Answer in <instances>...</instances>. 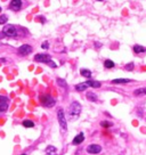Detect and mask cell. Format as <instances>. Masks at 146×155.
I'll return each mask as SVG.
<instances>
[{
  "label": "cell",
  "mask_w": 146,
  "mask_h": 155,
  "mask_svg": "<svg viewBox=\"0 0 146 155\" xmlns=\"http://www.w3.org/2000/svg\"><path fill=\"white\" fill-rule=\"evenodd\" d=\"M23 6V1L22 0H11L10 4H9V8L13 9L15 11H18Z\"/></svg>",
  "instance_id": "cell-9"
},
{
  "label": "cell",
  "mask_w": 146,
  "mask_h": 155,
  "mask_svg": "<svg viewBox=\"0 0 146 155\" xmlns=\"http://www.w3.org/2000/svg\"><path fill=\"white\" fill-rule=\"evenodd\" d=\"M41 48H42V49H48V48H49V42H48V41H43L42 45H41Z\"/></svg>",
  "instance_id": "cell-26"
},
{
  "label": "cell",
  "mask_w": 146,
  "mask_h": 155,
  "mask_svg": "<svg viewBox=\"0 0 146 155\" xmlns=\"http://www.w3.org/2000/svg\"><path fill=\"white\" fill-rule=\"evenodd\" d=\"M81 109H82V106L80 105L79 102H72L68 107V116H70L71 120H77L79 119L80 114H81Z\"/></svg>",
  "instance_id": "cell-1"
},
{
  "label": "cell",
  "mask_w": 146,
  "mask_h": 155,
  "mask_svg": "<svg viewBox=\"0 0 146 155\" xmlns=\"http://www.w3.org/2000/svg\"><path fill=\"white\" fill-rule=\"evenodd\" d=\"M7 21H8V17H7V15H5V14H2V15H0V24H6Z\"/></svg>",
  "instance_id": "cell-22"
},
{
  "label": "cell",
  "mask_w": 146,
  "mask_h": 155,
  "mask_svg": "<svg viewBox=\"0 0 146 155\" xmlns=\"http://www.w3.org/2000/svg\"><path fill=\"white\" fill-rule=\"evenodd\" d=\"M48 65H49L50 67H57V64L55 63V62H52V61H50L49 63H48Z\"/></svg>",
  "instance_id": "cell-27"
},
{
  "label": "cell",
  "mask_w": 146,
  "mask_h": 155,
  "mask_svg": "<svg viewBox=\"0 0 146 155\" xmlns=\"http://www.w3.org/2000/svg\"><path fill=\"white\" fill-rule=\"evenodd\" d=\"M46 155H57V149L55 146L49 145L46 148Z\"/></svg>",
  "instance_id": "cell-12"
},
{
  "label": "cell",
  "mask_w": 146,
  "mask_h": 155,
  "mask_svg": "<svg viewBox=\"0 0 146 155\" xmlns=\"http://www.w3.org/2000/svg\"><path fill=\"white\" fill-rule=\"evenodd\" d=\"M34 61L39 62V63H47L48 64L51 61V58H50V55H48V54H36L35 56H34Z\"/></svg>",
  "instance_id": "cell-5"
},
{
  "label": "cell",
  "mask_w": 146,
  "mask_h": 155,
  "mask_svg": "<svg viewBox=\"0 0 146 155\" xmlns=\"http://www.w3.org/2000/svg\"><path fill=\"white\" fill-rule=\"evenodd\" d=\"M8 109V98L0 95V113H4Z\"/></svg>",
  "instance_id": "cell-8"
},
{
  "label": "cell",
  "mask_w": 146,
  "mask_h": 155,
  "mask_svg": "<svg viewBox=\"0 0 146 155\" xmlns=\"http://www.w3.org/2000/svg\"><path fill=\"white\" fill-rule=\"evenodd\" d=\"M100 125H102L103 128H110L113 125V123L108 122V121H102V122H100Z\"/></svg>",
  "instance_id": "cell-23"
},
{
  "label": "cell",
  "mask_w": 146,
  "mask_h": 155,
  "mask_svg": "<svg viewBox=\"0 0 146 155\" xmlns=\"http://www.w3.org/2000/svg\"><path fill=\"white\" fill-rule=\"evenodd\" d=\"M86 97H87V99L90 100V102H93V103H96L98 100L97 95H96L95 92H93V91H88V92L86 93Z\"/></svg>",
  "instance_id": "cell-11"
},
{
  "label": "cell",
  "mask_w": 146,
  "mask_h": 155,
  "mask_svg": "<svg viewBox=\"0 0 146 155\" xmlns=\"http://www.w3.org/2000/svg\"><path fill=\"white\" fill-rule=\"evenodd\" d=\"M87 83H88L89 87H93V88H100V86H102L99 81H95V80H88Z\"/></svg>",
  "instance_id": "cell-15"
},
{
  "label": "cell",
  "mask_w": 146,
  "mask_h": 155,
  "mask_svg": "<svg viewBox=\"0 0 146 155\" xmlns=\"http://www.w3.org/2000/svg\"><path fill=\"white\" fill-rule=\"evenodd\" d=\"M95 47H96V48H100V47H102V43H99V42H95Z\"/></svg>",
  "instance_id": "cell-28"
},
{
  "label": "cell",
  "mask_w": 146,
  "mask_h": 155,
  "mask_svg": "<svg viewBox=\"0 0 146 155\" xmlns=\"http://www.w3.org/2000/svg\"><path fill=\"white\" fill-rule=\"evenodd\" d=\"M124 68H125L127 71H132V70L135 68V64H134V63H128L127 65H125Z\"/></svg>",
  "instance_id": "cell-24"
},
{
  "label": "cell",
  "mask_w": 146,
  "mask_h": 155,
  "mask_svg": "<svg viewBox=\"0 0 146 155\" xmlns=\"http://www.w3.org/2000/svg\"><path fill=\"white\" fill-rule=\"evenodd\" d=\"M83 140H84V134L82 133V132H80L79 134H77V136L73 138L72 144L73 145H79V144H81Z\"/></svg>",
  "instance_id": "cell-10"
},
{
  "label": "cell",
  "mask_w": 146,
  "mask_h": 155,
  "mask_svg": "<svg viewBox=\"0 0 146 155\" xmlns=\"http://www.w3.org/2000/svg\"><path fill=\"white\" fill-rule=\"evenodd\" d=\"M114 66H115V64H114V62L111 61V59H106V61L104 62V67L105 68H113Z\"/></svg>",
  "instance_id": "cell-18"
},
{
  "label": "cell",
  "mask_w": 146,
  "mask_h": 155,
  "mask_svg": "<svg viewBox=\"0 0 146 155\" xmlns=\"http://www.w3.org/2000/svg\"><path fill=\"white\" fill-rule=\"evenodd\" d=\"M1 10H2V9H1V7H0V11H1Z\"/></svg>",
  "instance_id": "cell-31"
},
{
  "label": "cell",
  "mask_w": 146,
  "mask_h": 155,
  "mask_svg": "<svg viewBox=\"0 0 146 155\" xmlns=\"http://www.w3.org/2000/svg\"><path fill=\"white\" fill-rule=\"evenodd\" d=\"M89 86H88L87 82H83V83H78V84H75V90L77 91H84Z\"/></svg>",
  "instance_id": "cell-14"
},
{
  "label": "cell",
  "mask_w": 146,
  "mask_h": 155,
  "mask_svg": "<svg viewBox=\"0 0 146 155\" xmlns=\"http://www.w3.org/2000/svg\"><path fill=\"white\" fill-rule=\"evenodd\" d=\"M57 81V84H58L59 87H63V88H67V83H66V81L64 79H61V78H58V79L56 80Z\"/></svg>",
  "instance_id": "cell-21"
},
{
  "label": "cell",
  "mask_w": 146,
  "mask_h": 155,
  "mask_svg": "<svg viewBox=\"0 0 146 155\" xmlns=\"http://www.w3.org/2000/svg\"><path fill=\"white\" fill-rule=\"evenodd\" d=\"M87 152L89 154H98L102 152V146L97 145V144H91V145L87 146Z\"/></svg>",
  "instance_id": "cell-7"
},
{
  "label": "cell",
  "mask_w": 146,
  "mask_h": 155,
  "mask_svg": "<svg viewBox=\"0 0 146 155\" xmlns=\"http://www.w3.org/2000/svg\"><path fill=\"white\" fill-rule=\"evenodd\" d=\"M39 99H40L41 105L45 107H54L55 104H56L55 98H52L50 95H41Z\"/></svg>",
  "instance_id": "cell-2"
},
{
  "label": "cell",
  "mask_w": 146,
  "mask_h": 155,
  "mask_svg": "<svg viewBox=\"0 0 146 155\" xmlns=\"http://www.w3.org/2000/svg\"><path fill=\"white\" fill-rule=\"evenodd\" d=\"M57 119H58V123L61 125V129L63 131H66L67 129V122H66V116H65V113H64L63 108L59 107L57 109Z\"/></svg>",
  "instance_id": "cell-3"
},
{
  "label": "cell",
  "mask_w": 146,
  "mask_h": 155,
  "mask_svg": "<svg viewBox=\"0 0 146 155\" xmlns=\"http://www.w3.org/2000/svg\"><path fill=\"white\" fill-rule=\"evenodd\" d=\"M2 31H4V33L6 34V36H8V38H15V36H17V29L11 24L5 25Z\"/></svg>",
  "instance_id": "cell-4"
},
{
  "label": "cell",
  "mask_w": 146,
  "mask_h": 155,
  "mask_svg": "<svg viewBox=\"0 0 146 155\" xmlns=\"http://www.w3.org/2000/svg\"><path fill=\"white\" fill-rule=\"evenodd\" d=\"M32 52V47L30 45H22L20 48H18V54L21 55V56H26V55L31 54Z\"/></svg>",
  "instance_id": "cell-6"
},
{
  "label": "cell",
  "mask_w": 146,
  "mask_h": 155,
  "mask_svg": "<svg viewBox=\"0 0 146 155\" xmlns=\"http://www.w3.org/2000/svg\"><path fill=\"white\" fill-rule=\"evenodd\" d=\"M97 1H103V0H97Z\"/></svg>",
  "instance_id": "cell-30"
},
{
  "label": "cell",
  "mask_w": 146,
  "mask_h": 155,
  "mask_svg": "<svg viewBox=\"0 0 146 155\" xmlns=\"http://www.w3.org/2000/svg\"><path fill=\"white\" fill-rule=\"evenodd\" d=\"M5 36H6V34L4 33V31L2 32H0V39H2V38H5Z\"/></svg>",
  "instance_id": "cell-29"
},
{
  "label": "cell",
  "mask_w": 146,
  "mask_h": 155,
  "mask_svg": "<svg viewBox=\"0 0 146 155\" xmlns=\"http://www.w3.org/2000/svg\"><path fill=\"white\" fill-rule=\"evenodd\" d=\"M22 155H26V154H22Z\"/></svg>",
  "instance_id": "cell-32"
},
{
  "label": "cell",
  "mask_w": 146,
  "mask_h": 155,
  "mask_svg": "<svg viewBox=\"0 0 146 155\" xmlns=\"http://www.w3.org/2000/svg\"><path fill=\"white\" fill-rule=\"evenodd\" d=\"M135 96H144L146 95V88H139V89H136L134 91Z\"/></svg>",
  "instance_id": "cell-19"
},
{
  "label": "cell",
  "mask_w": 146,
  "mask_h": 155,
  "mask_svg": "<svg viewBox=\"0 0 146 155\" xmlns=\"http://www.w3.org/2000/svg\"><path fill=\"white\" fill-rule=\"evenodd\" d=\"M130 80L129 79H114L112 80V83L114 84H122V83H129Z\"/></svg>",
  "instance_id": "cell-17"
},
{
  "label": "cell",
  "mask_w": 146,
  "mask_h": 155,
  "mask_svg": "<svg viewBox=\"0 0 146 155\" xmlns=\"http://www.w3.org/2000/svg\"><path fill=\"white\" fill-rule=\"evenodd\" d=\"M132 50H134L135 54H140V52H145L146 51V47H143L140 45H135L132 47Z\"/></svg>",
  "instance_id": "cell-13"
},
{
  "label": "cell",
  "mask_w": 146,
  "mask_h": 155,
  "mask_svg": "<svg viewBox=\"0 0 146 155\" xmlns=\"http://www.w3.org/2000/svg\"><path fill=\"white\" fill-rule=\"evenodd\" d=\"M35 21H40L41 24H45L46 23V17H43V16H36Z\"/></svg>",
  "instance_id": "cell-25"
},
{
  "label": "cell",
  "mask_w": 146,
  "mask_h": 155,
  "mask_svg": "<svg viewBox=\"0 0 146 155\" xmlns=\"http://www.w3.org/2000/svg\"><path fill=\"white\" fill-rule=\"evenodd\" d=\"M80 74H81L82 76L87 78V79H90L91 78V71L87 70V68H81V70H80Z\"/></svg>",
  "instance_id": "cell-16"
},
{
  "label": "cell",
  "mask_w": 146,
  "mask_h": 155,
  "mask_svg": "<svg viewBox=\"0 0 146 155\" xmlns=\"http://www.w3.org/2000/svg\"><path fill=\"white\" fill-rule=\"evenodd\" d=\"M22 124H23V127H25V128H33L34 127V122H32L31 120H24L22 122Z\"/></svg>",
  "instance_id": "cell-20"
}]
</instances>
